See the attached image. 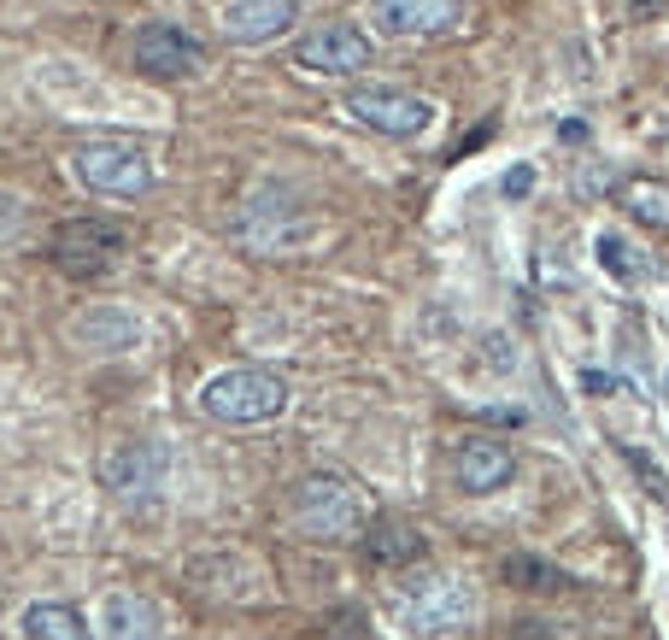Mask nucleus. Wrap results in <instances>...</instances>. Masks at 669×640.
Returning a JSON list of instances; mask_svg holds the SVG:
<instances>
[{"mask_svg": "<svg viewBox=\"0 0 669 640\" xmlns=\"http://www.w3.org/2000/svg\"><path fill=\"white\" fill-rule=\"evenodd\" d=\"M288 505H294V523L305 535H317V541H353V535L370 529V500L346 476H329V470L300 476Z\"/></svg>", "mask_w": 669, "mask_h": 640, "instance_id": "obj_1", "label": "nucleus"}, {"mask_svg": "<svg viewBox=\"0 0 669 640\" xmlns=\"http://www.w3.org/2000/svg\"><path fill=\"white\" fill-rule=\"evenodd\" d=\"M200 412L212 424H270V417L288 412V382L276 371L258 365H236V371H217L206 388H200Z\"/></svg>", "mask_w": 669, "mask_h": 640, "instance_id": "obj_2", "label": "nucleus"}, {"mask_svg": "<svg viewBox=\"0 0 669 640\" xmlns=\"http://www.w3.org/2000/svg\"><path fill=\"white\" fill-rule=\"evenodd\" d=\"M394 617H400V629L417 635V640L458 635V629H470V617H476V593H470V581H458V576H434V581H417L412 593H400Z\"/></svg>", "mask_w": 669, "mask_h": 640, "instance_id": "obj_3", "label": "nucleus"}, {"mask_svg": "<svg viewBox=\"0 0 669 640\" xmlns=\"http://www.w3.org/2000/svg\"><path fill=\"white\" fill-rule=\"evenodd\" d=\"M71 177L89 188V194L136 200L153 188V165H148V153L129 148V141H89V148L71 153Z\"/></svg>", "mask_w": 669, "mask_h": 640, "instance_id": "obj_4", "label": "nucleus"}, {"mask_svg": "<svg viewBox=\"0 0 669 640\" xmlns=\"http://www.w3.org/2000/svg\"><path fill=\"white\" fill-rule=\"evenodd\" d=\"M346 118H358L376 136H424L434 124V100L412 95V89H394V83H358L346 89Z\"/></svg>", "mask_w": 669, "mask_h": 640, "instance_id": "obj_5", "label": "nucleus"}, {"mask_svg": "<svg viewBox=\"0 0 669 640\" xmlns=\"http://www.w3.org/2000/svg\"><path fill=\"white\" fill-rule=\"evenodd\" d=\"M118 253H124V229L106 224V217H71V224L53 229V265L71 276H100Z\"/></svg>", "mask_w": 669, "mask_h": 640, "instance_id": "obj_6", "label": "nucleus"}, {"mask_svg": "<svg viewBox=\"0 0 669 640\" xmlns=\"http://www.w3.org/2000/svg\"><path fill=\"white\" fill-rule=\"evenodd\" d=\"M294 65L317 71V77H346V71H365L370 65V36L358 24H317V30L300 36Z\"/></svg>", "mask_w": 669, "mask_h": 640, "instance_id": "obj_7", "label": "nucleus"}, {"mask_svg": "<svg viewBox=\"0 0 669 640\" xmlns=\"http://www.w3.org/2000/svg\"><path fill=\"white\" fill-rule=\"evenodd\" d=\"M100 476L118 500H153L165 488V447L153 441H118L106 459H100Z\"/></svg>", "mask_w": 669, "mask_h": 640, "instance_id": "obj_8", "label": "nucleus"}, {"mask_svg": "<svg viewBox=\"0 0 669 640\" xmlns=\"http://www.w3.org/2000/svg\"><path fill=\"white\" fill-rule=\"evenodd\" d=\"M200 65H206V48L188 30H177V24L136 30V71H148V77H194Z\"/></svg>", "mask_w": 669, "mask_h": 640, "instance_id": "obj_9", "label": "nucleus"}, {"mask_svg": "<svg viewBox=\"0 0 669 640\" xmlns=\"http://www.w3.org/2000/svg\"><path fill=\"white\" fill-rule=\"evenodd\" d=\"M453 476H458L464 493H500V488H512V476H517V453L500 435H470L453 453Z\"/></svg>", "mask_w": 669, "mask_h": 640, "instance_id": "obj_10", "label": "nucleus"}, {"mask_svg": "<svg viewBox=\"0 0 669 640\" xmlns=\"http://www.w3.org/2000/svg\"><path fill=\"white\" fill-rule=\"evenodd\" d=\"M294 18H300V0H229L224 36L236 41V48H258V41H276Z\"/></svg>", "mask_w": 669, "mask_h": 640, "instance_id": "obj_11", "label": "nucleus"}, {"mask_svg": "<svg viewBox=\"0 0 669 640\" xmlns=\"http://www.w3.org/2000/svg\"><path fill=\"white\" fill-rule=\"evenodd\" d=\"M388 36H441L458 24V0H370Z\"/></svg>", "mask_w": 669, "mask_h": 640, "instance_id": "obj_12", "label": "nucleus"}, {"mask_svg": "<svg viewBox=\"0 0 669 640\" xmlns=\"http://www.w3.org/2000/svg\"><path fill=\"white\" fill-rule=\"evenodd\" d=\"M71 341L89 347V353H129L141 341V317L124 305H89V312L71 324Z\"/></svg>", "mask_w": 669, "mask_h": 640, "instance_id": "obj_13", "label": "nucleus"}, {"mask_svg": "<svg viewBox=\"0 0 669 640\" xmlns=\"http://www.w3.org/2000/svg\"><path fill=\"white\" fill-rule=\"evenodd\" d=\"M94 640H159V611L153 600H141V593H106L100 600V635Z\"/></svg>", "mask_w": 669, "mask_h": 640, "instance_id": "obj_14", "label": "nucleus"}, {"mask_svg": "<svg viewBox=\"0 0 669 640\" xmlns=\"http://www.w3.org/2000/svg\"><path fill=\"white\" fill-rule=\"evenodd\" d=\"M18 629H24V640H94L89 617H83L77 605H65V600H36V605H24Z\"/></svg>", "mask_w": 669, "mask_h": 640, "instance_id": "obj_15", "label": "nucleus"}, {"mask_svg": "<svg viewBox=\"0 0 669 640\" xmlns=\"http://www.w3.org/2000/svg\"><path fill=\"white\" fill-rule=\"evenodd\" d=\"M365 552H370V564H382V570H405V564H417L429 552V541L412 529V523H376L365 535Z\"/></svg>", "mask_w": 669, "mask_h": 640, "instance_id": "obj_16", "label": "nucleus"}, {"mask_svg": "<svg viewBox=\"0 0 669 640\" xmlns=\"http://www.w3.org/2000/svg\"><path fill=\"white\" fill-rule=\"evenodd\" d=\"M617 200L629 206V217H640L646 229H669V183H652V177H629L617 188Z\"/></svg>", "mask_w": 669, "mask_h": 640, "instance_id": "obj_17", "label": "nucleus"}, {"mask_svg": "<svg viewBox=\"0 0 669 640\" xmlns=\"http://www.w3.org/2000/svg\"><path fill=\"white\" fill-rule=\"evenodd\" d=\"M500 576L512 581V588H534V593H558V588H570V576L552 570V564H546V559H534V552H512V559L500 564Z\"/></svg>", "mask_w": 669, "mask_h": 640, "instance_id": "obj_18", "label": "nucleus"}, {"mask_svg": "<svg viewBox=\"0 0 669 640\" xmlns=\"http://www.w3.org/2000/svg\"><path fill=\"white\" fill-rule=\"evenodd\" d=\"M599 265L617 276V283H640V276H646V259H640V247H629L617 229H605V236H599Z\"/></svg>", "mask_w": 669, "mask_h": 640, "instance_id": "obj_19", "label": "nucleus"}, {"mask_svg": "<svg viewBox=\"0 0 669 640\" xmlns=\"http://www.w3.org/2000/svg\"><path fill=\"white\" fill-rule=\"evenodd\" d=\"M629 464H634L640 476H646V488H652V493H658V500H664V493H669V476L658 470V464H652L646 453H634V447H629Z\"/></svg>", "mask_w": 669, "mask_h": 640, "instance_id": "obj_20", "label": "nucleus"}, {"mask_svg": "<svg viewBox=\"0 0 669 640\" xmlns=\"http://www.w3.org/2000/svg\"><path fill=\"white\" fill-rule=\"evenodd\" d=\"M493 129H500V124H493V118H488V124H476L470 136H464L458 148H453V159H464V153H476V148H482V141H493Z\"/></svg>", "mask_w": 669, "mask_h": 640, "instance_id": "obj_21", "label": "nucleus"}, {"mask_svg": "<svg viewBox=\"0 0 669 640\" xmlns=\"http://www.w3.org/2000/svg\"><path fill=\"white\" fill-rule=\"evenodd\" d=\"M529 188H534V171H529V165L505 171V194H512V200H522V194H529Z\"/></svg>", "mask_w": 669, "mask_h": 640, "instance_id": "obj_22", "label": "nucleus"}, {"mask_svg": "<svg viewBox=\"0 0 669 640\" xmlns=\"http://www.w3.org/2000/svg\"><path fill=\"white\" fill-rule=\"evenodd\" d=\"M581 388H593V394H610V376H605V371H581Z\"/></svg>", "mask_w": 669, "mask_h": 640, "instance_id": "obj_23", "label": "nucleus"}]
</instances>
